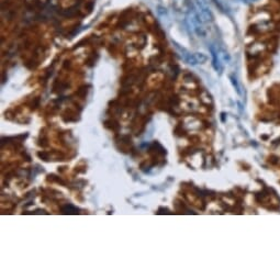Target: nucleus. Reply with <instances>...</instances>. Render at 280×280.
Here are the masks:
<instances>
[{
	"instance_id": "1",
	"label": "nucleus",
	"mask_w": 280,
	"mask_h": 280,
	"mask_svg": "<svg viewBox=\"0 0 280 280\" xmlns=\"http://www.w3.org/2000/svg\"><path fill=\"white\" fill-rule=\"evenodd\" d=\"M210 52H211L212 56V65L213 68L216 69L217 72L222 73L224 64H228L230 61V55L226 49L222 47H218V46H211L210 47Z\"/></svg>"
},
{
	"instance_id": "2",
	"label": "nucleus",
	"mask_w": 280,
	"mask_h": 280,
	"mask_svg": "<svg viewBox=\"0 0 280 280\" xmlns=\"http://www.w3.org/2000/svg\"><path fill=\"white\" fill-rule=\"evenodd\" d=\"M196 9L199 14V17L201 18L204 23H209L213 21V16L211 10H210L208 3L206 0H196Z\"/></svg>"
},
{
	"instance_id": "3",
	"label": "nucleus",
	"mask_w": 280,
	"mask_h": 280,
	"mask_svg": "<svg viewBox=\"0 0 280 280\" xmlns=\"http://www.w3.org/2000/svg\"><path fill=\"white\" fill-rule=\"evenodd\" d=\"M157 12L159 14H167V10H166V8H164L162 6H158L157 7Z\"/></svg>"
}]
</instances>
